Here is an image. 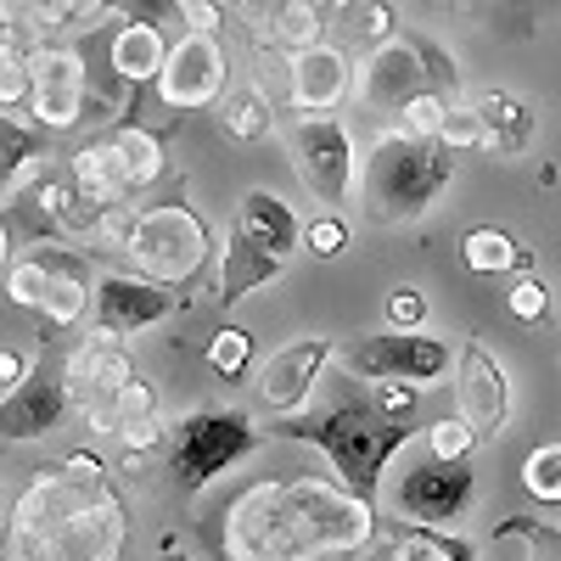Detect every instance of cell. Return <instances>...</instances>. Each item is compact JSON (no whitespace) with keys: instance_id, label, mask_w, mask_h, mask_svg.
I'll return each instance as SVG.
<instances>
[{"instance_id":"6da1fadb","label":"cell","mask_w":561,"mask_h":561,"mask_svg":"<svg viewBox=\"0 0 561 561\" xmlns=\"http://www.w3.org/2000/svg\"><path fill=\"white\" fill-rule=\"evenodd\" d=\"M370 539H377V505L348 494L337 478L253 483L219 517L225 561H320L370 550Z\"/></svg>"},{"instance_id":"7a4b0ae2","label":"cell","mask_w":561,"mask_h":561,"mask_svg":"<svg viewBox=\"0 0 561 561\" xmlns=\"http://www.w3.org/2000/svg\"><path fill=\"white\" fill-rule=\"evenodd\" d=\"M12 561H124L129 511L113 489L102 455L73 449L57 466H39L7 517Z\"/></svg>"},{"instance_id":"3957f363","label":"cell","mask_w":561,"mask_h":561,"mask_svg":"<svg viewBox=\"0 0 561 561\" xmlns=\"http://www.w3.org/2000/svg\"><path fill=\"white\" fill-rule=\"evenodd\" d=\"M280 438H293V444H309L320 449L325 460H332V472L348 494L370 500L377 505L382 500V483H388V466L415 444V427L410 421H388L377 415L370 404H337V410H325V415H287L275 427Z\"/></svg>"},{"instance_id":"277c9868","label":"cell","mask_w":561,"mask_h":561,"mask_svg":"<svg viewBox=\"0 0 561 561\" xmlns=\"http://www.w3.org/2000/svg\"><path fill=\"white\" fill-rule=\"evenodd\" d=\"M455 180V152L438 140H421L404 129L377 135L365 169H359V192H365V214L377 225H410L421 219Z\"/></svg>"},{"instance_id":"5b68a950","label":"cell","mask_w":561,"mask_h":561,"mask_svg":"<svg viewBox=\"0 0 561 561\" xmlns=\"http://www.w3.org/2000/svg\"><path fill=\"white\" fill-rule=\"evenodd\" d=\"M169 472L185 500L208 494L225 472H237L248 455L264 449V433L253 427V415L237 404H192L185 415L169 421Z\"/></svg>"},{"instance_id":"8992f818","label":"cell","mask_w":561,"mask_h":561,"mask_svg":"<svg viewBox=\"0 0 561 561\" xmlns=\"http://www.w3.org/2000/svg\"><path fill=\"white\" fill-rule=\"evenodd\" d=\"M124 259H129L135 275H152L163 287H192L214 259V230L185 197L158 203V208H135V225L124 237Z\"/></svg>"},{"instance_id":"52a82bcc","label":"cell","mask_w":561,"mask_h":561,"mask_svg":"<svg viewBox=\"0 0 561 561\" xmlns=\"http://www.w3.org/2000/svg\"><path fill=\"white\" fill-rule=\"evenodd\" d=\"M287 152H293V169L304 180V192L320 208L343 214V203L359 185V152H354L348 124L337 113H298L293 129H287Z\"/></svg>"},{"instance_id":"ba28073f","label":"cell","mask_w":561,"mask_h":561,"mask_svg":"<svg viewBox=\"0 0 561 561\" xmlns=\"http://www.w3.org/2000/svg\"><path fill=\"white\" fill-rule=\"evenodd\" d=\"M332 365H343L359 382H410V388L427 393L455 370V348L433 332H388L382 325V332L337 348Z\"/></svg>"},{"instance_id":"9c48e42d","label":"cell","mask_w":561,"mask_h":561,"mask_svg":"<svg viewBox=\"0 0 561 561\" xmlns=\"http://www.w3.org/2000/svg\"><path fill=\"white\" fill-rule=\"evenodd\" d=\"M382 500L399 523L415 528H455L478 505V472L472 460H410L393 483H382Z\"/></svg>"},{"instance_id":"30bf717a","label":"cell","mask_w":561,"mask_h":561,"mask_svg":"<svg viewBox=\"0 0 561 561\" xmlns=\"http://www.w3.org/2000/svg\"><path fill=\"white\" fill-rule=\"evenodd\" d=\"M180 309H192L180 287H163L152 275H135V270H96L90 275V314H96V332L113 343H129L152 325L174 320Z\"/></svg>"},{"instance_id":"8fae6325","label":"cell","mask_w":561,"mask_h":561,"mask_svg":"<svg viewBox=\"0 0 561 561\" xmlns=\"http://www.w3.org/2000/svg\"><path fill=\"white\" fill-rule=\"evenodd\" d=\"M84 102H90V73H84V57L73 45L51 39V45H34L28 51V113L39 129H73L84 118Z\"/></svg>"},{"instance_id":"7c38bea8","label":"cell","mask_w":561,"mask_h":561,"mask_svg":"<svg viewBox=\"0 0 561 561\" xmlns=\"http://www.w3.org/2000/svg\"><path fill=\"white\" fill-rule=\"evenodd\" d=\"M455 399H460L455 415L478 433V444H494L511 427V370L478 337H466L455 354Z\"/></svg>"},{"instance_id":"4fadbf2b","label":"cell","mask_w":561,"mask_h":561,"mask_svg":"<svg viewBox=\"0 0 561 561\" xmlns=\"http://www.w3.org/2000/svg\"><path fill=\"white\" fill-rule=\"evenodd\" d=\"M337 359V337H325V332H309V337H293V343H280L259 370H253V388H259V404L275 410L280 421L298 415L314 393V382L325 377V365Z\"/></svg>"},{"instance_id":"5bb4252c","label":"cell","mask_w":561,"mask_h":561,"mask_svg":"<svg viewBox=\"0 0 561 561\" xmlns=\"http://www.w3.org/2000/svg\"><path fill=\"white\" fill-rule=\"evenodd\" d=\"M158 96L174 113H203L225 96V51L214 34H180L158 68Z\"/></svg>"},{"instance_id":"9a60e30c","label":"cell","mask_w":561,"mask_h":561,"mask_svg":"<svg viewBox=\"0 0 561 561\" xmlns=\"http://www.w3.org/2000/svg\"><path fill=\"white\" fill-rule=\"evenodd\" d=\"M73 410L68 382H62V365L51 370V359H34L28 382L0 399V444H39L62 427V415Z\"/></svg>"},{"instance_id":"2e32d148","label":"cell","mask_w":561,"mask_h":561,"mask_svg":"<svg viewBox=\"0 0 561 561\" xmlns=\"http://www.w3.org/2000/svg\"><path fill=\"white\" fill-rule=\"evenodd\" d=\"M39 264L51 275L39 320H45V332H68V325L90 314V275H96V264H90L84 248H68V242H39Z\"/></svg>"},{"instance_id":"e0dca14e","label":"cell","mask_w":561,"mask_h":561,"mask_svg":"<svg viewBox=\"0 0 561 561\" xmlns=\"http://www.w3.org/2000/svg\"><path fill=\"white\" fill-rule=\"evenodd\" d=\"M354 90V68L337 45H304L293 51V68H287V102L298 113H337Z\"/></svg>"},{"instance_id":"ac0fdd59","label":"cell","mask_w":561,"mask_h":561,"mask_svg":"<svg viewBox=\"0 0 561 561\" xmlns=\"http://www.w3.org/2000/svg\"><path fill=\"white\" fill-rule=\"evenodd\" d=\"M354 90H359L365 107L399 113L410 96H421V90H433V84H427V73H421L415 45L410 39H388V45H377V51L365 57V68L354 73Z\"/></svg>"},{"instance_id":"d6986e66","label":"cell","mask_w":561,"mask_h":561,"mask_svg":"<svg viewBox=\"0 0 561 561\" xmlns=\"http://www.w3.org/2000/svg\"><path fill=\"white\" fill-rule=\"evenodd\" d=\"M230 230H242L248 242H259L264 253H275V259H298V230H304V219L293 214V203L280 197V192H270V185H253V192H242V203H237V225Z\"/></svg>"},{"instance_id":"ffe728a7","label":"cell","mask_w":561,"mask_h":561,"mask_svg":"<svg viewBox=\"0 0 561 561\" xmlns=\"http://www.w3.org/2000/svg\"><path fill=\"white\" fill-rule=\"evenodd\" d=\"M472 107L483 118V152L489 158H523L534 147L539 113H534V102L517 96V90H478Z\"/></svg>"},{"instance_id":"44dd1931","label":"cell","mask_w":561,"mask_h":561,"mask_svg":"<svg viewBox=\"0 0 561 561\" xmlns=\"http://www.w3.org/2000/svg\"><path fill=\"white\" fill-rule=\"evenodd\" d=\"M214 253H219V304H225V309H230V304H248L253 293L275 287V280L287 275V259L264 253L259 242L242 237V230H230Z\"/></svg>"},{"instance_id":"7402d4cb","label":"cell","mask_w":561,"mask_h":561,"mask_svg":"<svg viewBox=\"0 0 561 561\" xmlns=\"http://www.w3.org/2000/svg\"><path fill=\"white\" fill-rule=\"evenodd\" d=\"M163 57H169V45H163L158 23H147V18H129L113 34V45H107V62H113V73L124 84H152L158 68H163Z\"/></svg>"},{"instance_id":"603a6c76","label":"cell","mask_w":561,"mask_h":561,"mask_svg":"<svg viewBox=\"0 0 561 561\" xmlns=\"http://www.w3.org/2000/svg\"><path fill=\"white\" fill-rule=\"evenodd\" d=\"M68 174H73V192H79L90 208L124 203V169H118L113 135H107V140H84V147L68 158Z\"/></svg>"},{"instance_id":"cb8c5ba5","label":"cell","mask_w":561,"mask_h":561,"mask_svg":"<svg viewBox=\"0 0 561 561\" xmlns=\"http://www.w3.org/2000/svg\"><path fill=\"white\" fill-rule=\"evenodd\" d=\"M460 259H466L472 275H523L534 264V253L511 237V230H500V225L466 230V237H460Z\"/></svg>"},{"instance_id":"d4e9b609","label":"cell","mask_w":561,"mask_h":561,"mask_svg":"<svg viewBox=\"0 0 561 561\" xmlns=\"http://www.w3.org/2000/svg\"><path fill=\"white\" fill-rule=\"evenodd\" d=\"M113 147H118V169H124V203H129V197H140V192H152V185L169 174L163 140H158L152 129L129 124V129H118V135H113Z\"/></svg>"},{"instance_id":"484cf974","label":"cell","mask_w":561,"mask_h":561,"mask_svg":"<svg viewBox=\"0 0 561 561\" xmlns=\"http://www.w3.org/2000/svg\"><path fill=\"white\" fill-rule=\"evenodd\" d=\"M214 107H219V129L230 140H264L275 129V102L264 96V84H230Z\"/></svg>"},{"instance_id":"4316f807","label":"cell","mask_w":561,"mask_h":561,"mask_svg":"<svg viewBox=\"0 0 561 561\" xmlns=\"http://www.w3.org/2000/svg\"><path fill=\"white\" fill-rule=\"evenodd\" d=\"M382 561H478V545L460 539L449 528H415V523H399L393 545Z\"/></svg>"},{"instance_id":"83f0119b","label":"cell","mask_w":561,"mask_h":561,"mask_svg":"<svg viewBox=\"0 0 561 561\" xmlns=\"http://www.w3.org/2000/svg\"><path fill=\"white\" fill-rule=\"evenodd\" d=\"M348 242H354V225L337 214V208H320L314 219H304V230H298V253H309V259H343L348 253Z\"/></svg>"},{"instance_id":"f1b7e54d","label":"cell","mask_w":561,"mask_h":561,"mask_svg":"<svg viewBox=\"0 0 561 561\" xmlns=\"http://www.w3.org/2000/svg\"><path fill=\"white\" fill-rule=\"evenodd\" d=\"M28 113V51L0 34V118H23Z\"/></svg>"},{"instance_id":"f546056e","label":"cell","mask_w":561,"mask_h":561,"mask_svg":"<svg viewBox=\"0 0 561 561\" xmlns=\"http://www.w3.org/2000/svg\"><path fill=\"white\" fill-rule=\"evenodd\" d=\"M325 12L314 7V0H275V12H270V28L280 45H293V51H304V45H320V23Z\"/></svg>"},{"instance_id":"4dcf8cb0","label":"cell","mask_w":561,"mask_h":561,"mask_svg":"<svg viewBox=\"0 0 561 561\" xmlns=\"http://www.w3.org/2000/svg\"><path fill=\"white\" fill-rule=\"evenodd\" d=\"M208 370L219 382H242L253 370V332H242V325H225V332L208 337Z\"/></svg>"},{"instance_id":"1f68e13d","label":"cell","mask_w":561,"mask_h":561,"mask_svg":"<svg viewBox=\"0 0 561 561\" xmlns=\"http://www.w3.org/2000/svg\"><path fill=\"white\" fill-rule=\"evenodd\" d=\"M523 489L539 505H561V444H539L523 460Z\"/></svg>"},{"instance_id":"d6a6232c","label":"cell","mask_w":561,"mask_h":561,"mask_svg":"<svg viewBox=\"0 0 561 561\" xmlns=\"http://www.w3.org/2000/svg\"><path fill=\"white\" fill-rule=\"evenodd\" d=\"M410 45H415V57H421V73H427V84L438 90V96H460V62L444 51L438 39H427V34H410Z\"/></svg>"},{"instance_id":"836d02e7","label":"cell","mask_w":561,"mask_h":561,"mask_svg":"<svg viewBox=\"0 0 561 561\" xmlns=\"http://www.w3.org/2000/svg\"><path fill=\"white\" fill-rule=\"evenodd\" d=\"M107 415H113V433H118V427H129V421L163 415V399H158V388H152L147 377H135L129 388H118V393L107 399Z\"/></svg>"},{"instance_id":"e575fe53","label":"cell","mask_w":561,"mask_h":561,"mask_svg":"<svg viewBox=\"0 0 561 561\" xmlns=\"http://www.w3.org/2000/svg\"><path fill=\"white\" fill-rule=\"evenodd\" d=\"M438 147L449 152H483V118L472 102H449L444 124H438Z\"/></svg>"},{"instance_id":"d590c367","label":"cell","mask_w":561,"mask_h":561,"mask_svg":"<svg viewBox=\"0 0 561 561\" xmlns=\"http://www.w3.org/2000/svg\"><path fill=\"white\" fill-rule=\"evenodd\" d=\"M444 113H449V96H438V90H421V96H410L393 118V129H404V135H421V140H438V124H444Z\"/></svg>"},{"instance_id":"8d00e7d4","label":"cell","mask_w":561,"mask_h":561,"mask_svg":"<svg viewBox=\"0 0 561 561\" xmlns=\"http://www.w3.org/2000/svg\"><path fill=\"white\" fill-rule=\"evenodd\" d=\"M45 264H39V253H28V259H12L7 264V298L18 304V309H34L39 314V304H45Z\"/></svg>"},{"instance_id":"74e56055","label":"cell","mask_w":561,"mask_h":561,"mask_svg":"<svg viewBox=\"0 0 561 561\" xmlns=\"http://www.w3.org/2000/svg\"><path fill=\"white\" fill-rule=\"evenodd\" d=\"M472 449H478V433L466 427L460 415H438L427 427V455L433 460H472Z\"/></svg>"},{"instance_id":"f35d334b","label":"cell","mask_w":561,"mask_h":561,"mask_svg":"<svg viewBox=\"0 0 561 561\" xmlns=\"http://www.w3.org/2000/svg\"><path fill=\"white\" fill-rule=\"evenodd\" d=\"M505 309L517 314L523 325H539V320L550 314V287H545L534 270H523L517 280H511V293H505Z\"/></svg>"},{"instance_id":"ab89813d","label":"cell","mask_w":561,"mask_h":561,"mask_svg":"<svg viewBox=\"0 0 561 561\" xmlns=\"http://www.w3.org/2000/svg\"><path fill=\"white\" fill-rule=\"evenodd\" d=\"M388 332H427V293L421 287H393L382 304Z\"/></svg>"},{"instance_id":"60d3db41","label":"cell","mask_w":561,"mask_h":561,"mask_svg":"<svg viewBox=\"0 0 561 561\" xmlns=\"http://www.w3.org/2000/svg\"><path fill=\"white\" fill-rule=\"evenodd\" d=\"M377 415H388V421H415V410H421V388H410V382H370V399H365Z\"/></svg>"},{"instance_id":"b9f144b4","label":"cell","mask_w":561,"mask_h":561,"mask_svg":"<svg viewBox=\"0 0 561 561\" xmlns=\"http://www.w3.org/2000/svg\"><path fill=\"white\" fill-rule=\"evenodd\" d=\"M113 438H118L124 460H140V455H152V449L169 444V421H163V415H152V421H129V427H118Z\"/></svg>"},{"instance_id":"7bdbcfd3","label":"cell","mask_w":561,"mask_h":561,"mask_svg":"<svg viewBox=\"0 0 561 561\" xmlns=\"http://www.w3.org/2000/svg\"><path fill=\"white\" fill-rule=\"evenodd\" d=\"M359 39L377 51V45L399 39V12L388 7V0H365V12H359Z\"/></svg>"},{"instance_id":"ee69618b","label":"cell","mask_w":561,"mask_h":561,"mask_svg":"<svg viewBox=\"0 0 561 561\" xmlns=\"http://www.w3.org/2000/svg\"><path fill=\"white\" fill-rule=\"evenodd\" d=\"M28 370H34V354H28V348L0 343V399H12V393L28 382Z\"/></svg>"},{"instance_id":"f6af8a7d","label":"cell","mask_w":561,"mask_h":561,"mask_svg":"<svg viewBox=\"0 0 561 561\" xmlns=\"http://www.w3.org/2000/svg\"><path fill=\"white\" fill-rule=\"evenodd\" d=\"M174 12L185 18V34H214L225 7H214V0H174Z\"/></svg>"},{"instance_id":"bcb514c9","label":"cell","mask_w":561,"mask_h":561,"mask_svg":"<svg viewBox=\"0 0 561 561\" xmlns=\"http://www.w3.org/2000/svg\"><path fill=\"white\" fill-rule=\"evenodd\" d=\"M57 12H62L68 23H79V18H96L102 0H57Z\"/></svg>"},{"instance_id":"7dc6e473","label":"cell","mask_w":561,"mask_h":561,"mask_svg":"<svg viewBox=\"0 0 561 561\" xmlns=\"http://www.w3.org/2000/svg\"><path fill=\"white\" fill-rule=\"evenodd\" d=\"M12 259H18V248H12V219H0V275H7Z\"/></svg>"},{"instance_id":"c3c4849f","label":"cell","mask_w":561,"mask_h":561,"mask_svg":"<svg viewBox=\"0 0 561 561\" xmlns=\"http://www.w3.org/2000/svg\"><path fill=\"white\" fill-rule=\"evenodd\" d=\"M18 23H23V0H0V28L12 34Z\"/></svg>"},{"instance_id":"681fc988","label":"cell","mask_w":561,"mask_h":561,"mask_svg":"<svg viewBox=\"0 0 561 561\" xmlns=\"http://www.w3.org/2000/svg\"><path fill=\"white\" fill-rule=\"evenodd\" d=\"M152 561H197V556H192V550H180V539H163Z\"/></svg>"},{"instance_id":"f907efd6","label":"cell","mask_w":561,"mask_h":561,"mask_svg":"<svg viewBox=\"0 0 561 561\" xmlns=\"http://www.w3.org/2000/svg\"><path fill=\"white\" fill-rule=\"evenodd\" d=\"M337 561H370V550H343Z\"/></svg>"},{"instance_id":"816d5d0a","label":"cell","mask_w":561,"mask_h":561,"mask_svg":"<svg viewBox=\"0 0 561 561\" xmlns=\"http://www.w3.org/2000/svg\"><path fill=\"white\" fill-rule=\"evenodd\" d=\"M7 539H12V528H7V517H0V556H7Z\"/></svg>"},{"instance_id":"f5cc1de1","label":"cell","mask_w":561,"mask_h":561,"mask_svg":"<svg viewBox=\"0 0 561 561\" xmlns=\"http://www.w3.org/2000/svg\"><path fill=\"white\" fill-rule=\"evenodd\" d=\"M314 7H320V12H332V7H348V0H314Z\"/></svg>"},{"instance_id":"db71d44e","label":"cell","mask_w":561,"mask_h":561,"mask_svg":"<svg viewBox=\"0 0 561 561\" xmlns=\"http://www.w3.org/2000/svg\"><path fill=\"white\" fill-rule=\"evenodd\" d=\"M0 517H7V483H0Z\"/></svg>"},{"instance_id":"11a10c76","label":"cell","mask_w":561,"mask_h":561,"mask_svg":"<svg viewBox=\"0 0 561 561\" xmlns=\"http://www.w3.org/2000/svg\"><path fill=\"white\" fill-rule=\"evenodd\" d=\"M0 163H18V158H7V147H0Z\"/></svg>"},{"instance_id":"9f6ffc18","label":"cell","mask_w":561,"mask_h":561,"mask_svg":"<svg viewBox=\"0 0 561 561\" xmlns=\"http://www.w3.org/2000/svg\"><path fill=\"white\" fill-rule=\"evenodd\" d=\"M438 7H455V0H438Z\"/></svg>"},{"instance_id":"6f0895ef","label":"cell","mask_w":561,"mask_h":561,"mask_svg":"<svg viewBox=\"0 0 561 561\" xmlns=\"http://www.w3.org/2000/svg\"><path fill=\"white\" fill-rule=\"evenodd\" d=\"M214 7H230V0H214Z\"/></svg>"},{"instance_id":"680465c9","label":"cell","mask_w":561,"mask_h":561,"mask_svg":"<svg viewBox=\"0 0 561 561\" xmlns=\"http://www.w3.org/2000/svg\"><path fill=\"white\" fill-rule=\"evenodd\" d=\"M7 561H12V556H7Z\"/></svg>"}]
</instances>
